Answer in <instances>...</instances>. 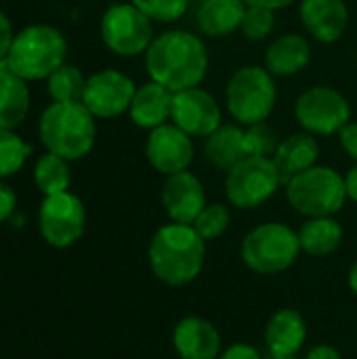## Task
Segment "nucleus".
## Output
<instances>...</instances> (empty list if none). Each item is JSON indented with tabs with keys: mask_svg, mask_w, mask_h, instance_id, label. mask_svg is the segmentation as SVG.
I'll use <instances>...</instances> for the list:
<instances>
[{
	"mask_svg": "<svg viewBox=\"0 0 357 359\" xmlns=\"http://www.w3.org/2000/svg\"><path fill=\"white\" fill-rule=\"evenodd\" d=\"M248 6H265V8H271V11H280V8H286L290 4H295L297 0H244Z\"/></svg>",
	"mask_w": 357,
	"mask_h": 359,
	"instance_id": "4c0bfd02",
	"label": "nucleus"
},
{
	"mask_svg": "<svg viewBox=\"0 0 357 359\" xmlns=\"http://www.w3.org/2000/svg\"><path fill=\"white\" fill-rule=\"evenodd\" d=\"M282 139L276 128H271L267 122H259L244 128V149L246 156H261V158H274L278 151Z\"/></svg>",
	"mask_w": 357,
	"mask_h": 359,
	"instance_id": "c85d7f7f",
	"label": "nucleus"
},
{
	"mask_svg": "<svg viewBox=\"0 0 357 359\" xmlns=\"http://www.w3.org/2000/svg\"><path fill=\"white\" fill-rule=\"evenodd\" d=\"M32 156L29 143L11 128H0V179L15 177Z\"/></svg>",
	"mask_w": 357,
	"mask_h": 359,
	"instance_id": "cd10ccee",
	"label": "nucleus"
},
{
	"mask_svg": "<svg viewBox=\"0 0 357 359\" xmlns=\"http://www.w3.org/2000/svg\"><path fill=\"white\" fill-rule=\"evenodd\" d=\"M219 359H263V355L259 349H255L248 343H236V345H229L227 349H223Z\"/></svg>",
	"mask_w": 357,
	"mask_h": 359,
	"instance_id": "f704fd0d",
	"label": "nucleus"
},
{
	"mask_svg": "<svg viewBox=\"0 0 357 359\" xmlns=\"http://www.w3.org/2000/svg\"><path fill=\"white\" fill-rule=\"evenodd\" d=\"M305 359H341V353L332 345H316L307 351Z\"/></svg>",
	"mask_w": 357,
	"mask_h": 359,
	"instance_id": "e433bc0d",
	"label": "nucleus"
},
{
	"mask_svg": "<svg viewBox=\"0 0 357 359\" xmlns=\"http://www.w3.org/2000/svg\"><path fill=\"white\" fill-rule=\"evenodd\" d=\"M288 204L303 217H335L347 198L345 177L332 166L316 164L286 183Z\"/></svg>",
	"mask_w": 357,
	"mask_h": 359,
	"instance_id": "39448f33",
	"label": "nucleus"
},
{
	"mask_svg": "<svg viewBox=\"0 0 357 359\" xmlns=\"http://www.w3.org/2000/svg\"><path fill=\"white\" fill-rule=\"evenodd\" d=\"M204 156L217 170H229L246 158L244 128L238 124H221L204 139Z\"/></svg>",
	"mask_w": 357,
	"mask_h": 359,
	"instance_id": "b1692460",
	"label": "nucleus"
},
{
	"mask_svg": "<svg viewBox=\"0 0 357 359\" xmlns=\"http://www.w3.org/2000/svg\"><path fill=\"white\" fill-rule=\"evenodd\" d=\"M295 118L305 133L332 137L351 122V105L337 88L316 84L299 95L295 103Z\"/></svg>",
	"mask_w": 357,
	"mask_h": 359,
	"instance_id": "9d476101",
	"label": "nucleus"
},
{
	"mask_svg": "<svg viewBox=\"0 0 357 359\" xmlns=\"http://www.w3.org/2000/svg\"><path fill=\"white\" fill-rule=\"evenodd\" d=\"M339 141L343 151L357 162V122H349L347 126H343V130L339 133Z\"/></svg>",
	"mask_w": 357,
	"mask_h": 359,
	"instance_id": "c9c22d12",
	"label": "nucleus"
},
{
	"mask_svg": "<svg viewBox=\"0 0 357 359\" xmlns=\"http://www.w3.org/2000/svg\"><path fill=\"white\" fill-rule=\"evenodd\" d=\"M246 8L244 0H202L196 11V25L210 38L229 36L240 29Z\"/></svg>",
	"mask_w": 357,
	"mask_h": 359,
	"instance_id": "5701e85b",
	"label": "nucleus"
},
{
	"mask_svg": "<svg viewBox=\"0 0 357 359\" xmlns=\"http://www.w3.org/2000/svg\"><path fill=\"white\" fill-rule=\"evenodd\" d=\"M299 17L307 34L322 42L335 44L349 25V8L345 0H301Z\"/></svg>",
	"mask_w": 357,
	"mask_h": 359,
	"instance_id": "dca6fc26",
	"label": "nucleus"
},
{
	"mask_svg": "<svg viewBox=\"0 0 357 359\" xmlns=\"http://www.w3.org/2000/svg\"><path fill=\"white\" fill-rule=\"evenodd\" d=\"M173 95L166 86L149 80L137 86L133 103L128 107V118L135 126L143 130H154L170 120Z\"/></svg>",
	"mask_w": 357,
	"mask_h": 359,
	"instance_id": "a211bd4d",
	"label": "nucleus"
},
{
	"mask_svg": "<svg viewBox=\"0 0 357 359\" xmlns=\"http://www.w3.org/2000/svg\"><path fill=\"white\" fill-rule=\"evenodd\" d=\"M263 359H297V355H276V353H267Z\"/></svg>",
	"mask_w": 357,
	"mask_h": 359,
	"instance_id": "a19ab883",
	"label": "nucleus"
},
{
	"mask_svg": "<svg viewBox=\"0 0 357 359\" xmlns=\"http://www.w3.org/2000/svg\"><path fill=\"white\" fill-rule=\"evenodd\" d=\"M67 59L65 34L48 23H32L21 27L6 55V65L13 74L27 82L46 80Z\"/></svg>",
	"mask_w": 357,
	"mask_h": 359,
	"instance_id": "20e7f679",
	"label": "nucleus"
},
{
	"mask_svg": "<svg viewBox=\"0 0 357 359\" xmlns=\"http://www.w3.org/2000/svg\"><path fill=\"white\" fill-rule=\"evenodd\" d=\"M135 82L120 69H101L86 78L82 103L101 120H112L128 111L135 97Z\"/></svg>",
	"mask_w": 357,
	"mask_h": 359,
	"instance_id": "f8f14e48",
	"label": "nucleus"
},
{
	"mask_svg": "<svg viewBox=\"0 0 357 359\" xmlns=\"http://www.w3.org/2000/svg\"><path fill=\"white\" fill-rule=\"evenodd\" d=\"M318 158H320V143H318L316 135L305 133V130L282 139L278 151L274 154V162H276V166H278V170L282 175L284 185L292 177H297V175L305 172L307 168L316 166Z\"/></svg>",
	"mask_w": 357,
	"mask_h": 359,
	"instance_id": "4be33fe9",
	"label": "nucleus"
},
{
	"mask_svg": "<svg viewBox=\"0 0 357 359\" xmlns=\"http://www.w3.org/2000/svg\"><path fill=\"white\" fill-rule=\"evenodd\" d=\"M170 122L187 133L191 139H206L223 124V111L219 101L208 90L194 86L173 95Z\"/></svg>",
	"mask_w": 357,
	"mask_h": 359,
	"instance_id": "ddd939ff",
	"label": "nucleus"
},
{
	"mask_svg": "<svg viewBox=\"0 0 357 359\" xmlns=\"http://www.w3.org/2000/svg\"><path fill=\"white\" fill-rule=\"evenodd\" d=\"M280 185H284V181L274 158L246 156L227 170L225 196L231 206L240 210H252L271 200Z\"/></svg>",
	"mask_w": 357,
	"mask_h": 359,
	"instance_id": "6e6552de",
	"label": "nucleus"
},
{
	"mask_svg": "<svg viewBox=\"0 0 357 359\" xmlns=\"http://www.w3.org/2000/svg\"><path fill=\"white\" fill-rule=\"evenodd\" d=\"M34 185L42 196L69 191V185H72L69 162L61 156L44 151L34 164Z\"/></svg>",
	"mask_w": 357,
	"mask_h": 359,
	"instance_id": "a878e982",
	"label": "nucleus"
},
{
	"mask_svg": "<svg viewBox=\"0 0 357 359\" xmlns=\"http://www.w3.org/2000/svg\"><path fill=\"white\" fill-rule=\"evenodd\" d=\"M15 210H17V194L4 179H0V225L11 221Z\"/></svg>",
	"mask_w": 357,
	"mask_h": 359,
	"instance_id": "473e14b6",
	"label": "nucleus"
},
{
	"mask_svg": "<svg viewBox=\"0 0 357 359\" xmlns=\"http://www.w3.org/2000/svg\"><path fill=\"white\" fill-rule=\"evenodd\" d=\"M145 69L149 80L166 86L170 93L200 86L208 74L206 44L187 29L162 32L145 50Z\"/></svg>",
	"mask_w": 357,
	"mask_h": 359,
	"instance_id": "f257e3e1",
	"label": "nucleus"
},
{
	"mask_svg": "<svg viewBox=\"0 0 357 359\" xmlns=\"http://www.w3.org/2000/svg\"><path fill=\"white\" fill-rule=\"evenodd\" d=\"M229 223H231V215L223 204H206L191 225L204 242H210L221 238L229 229Z\"/></svg>",
	"mask_w": 357,
	"mask_h": 359,
	"instance_id": "c756f323",
	"label": "nucleus"
},
{
	"mask_svg": "<svg viewBox=\"0 0 357 359\" xmlns=\"http://www.w3.org/2000/svg\"><path fill=\"white\" fill-rule=\"evenodd\" d=\"M32 107V90L27 80L11 72L6 61H0V128L17 130Z\"/></svg>",
	"mask_w": 357,
	"mask_h": 359,
	"instance_id": "412c9836",
	"label": "nucleus"
},
{
	"mask_svg": "<svg viewBox=\"0 0 357 359\" xmlns=\"http://www.w3.org/2000/svg\"><path fill=\"white\" fill-rule=\"evenodd\" d=\"M206 259V242L194 225L166 223L149 240L147 261L151 273L166 286H185L194 282Z\"/></svg>",
	"mask_w": 357,
	"mask_h": 359,
	"instance_id": "f03ea898",
	"label": "nucleus"
},
{
	"mask_svg": "<svg viewBox=\"0 0 357 359\" xmlns=\"http://www.w3.org/2000/svg\"><path fill=\"white\" fill-rule=\"evenodd\" d=\"M299 233L284 223H261L250 229L242 240V261L244 265L261 276L282 273L295 265L301 255Z\"/></svg>",
	"mask_w": 357,
	"mask_h": 359,
	"instance_id": "0eeeda50",
	"label": "nucleus"
},
{
	"mask_svg": "<svg viewBox=\"0 0 357 359\" xmlns=\"http://www.w3.org/2000/svg\"><path fill=\"white\" fill-rule=\"evenodd\" d=\"M84 86V74L72 63H63L46 78V93L53 101H82Z\"/></svg>",
	"mask_w": 357,
	"mask_h": 359,
	"instance_id": "bb28decb",
	"label": "nucleus"
},
{
	"mask_svg": "<svg viewBox=\"0 0 357 359\" xmlns=\"http://www.w3.org/2000/svg\"><path fill=\"white\" fill-rule=\"evenodd\" d=\"M307 339V322L295 309H278L265 326V349L276 355H297Z\"/></svg>",
	"mask_w": 357,
	"mask_h": 359,
	"instance_id": "6ab92c4d",
	"label": "nucleus"
},
{
	"mask_svg": "<svg viewBox=\"0 0 357 359\" xmlns=\"http://www.w3.org/2000/svg\"><path fill=\"white\" fill-rule=\"evenodd\" d=\"M162 206L173 223L191 225L206 206L202 181L189 170L166 177L162 185Z\"/></svg>",
	"mask_w": 357,
	"mask_h": 359,
	"instance_id": "2eb2a0df",
	"label": "nucleus"
},
{
	"mask_svg": "<svg viewBox=\"0 0 357 359\" xmlns=\"http://www.w3.org/2000/svg\"><path fill=\"white\" fill-rule=\"evenodd\" d=\"M99 34L107 50L118 57L145 55L154 36V21L133 2H116L105 8Z\"/></svg>",
	"mask_w": 357,
	"mask_h": 359,
	"instance_id": "1a4fd4ad",
	"label": "nucleus"
},
{
	"mask_svg": "<svg viewBox=\"0 0 357 359\" xmlns=\"http://www.w3.org/2000/svg\"><path fill=\"white\" fill-rule=\"evenodd\" d=\"M276 80L261 65H244L236 69L225 86L227 111L242 126L267 122L276 107Z\"/></svg>",
	"mask_w": 357,
	"mask_h": 359,
	"instance_id": "423d86ee",
	"label": "nucleus"
},
{
	"mask_svg": "<svg viewBox=\"0 0 357 359\" xmlns=\"http://www.w3.org/2000/svg\"><path fill=\"white\" fill-rule=\"evenodd\" d=\"M154 23H173L187 11V0H130Z\"/></svg>",
	"mask_w": 357,
	"mask_h": 359,
	"instance_id": "2f4dec72",
	"label": "nucleus"
},
{
	"mask_svg": "<svg viewBox=\"0 0 357 359\" xmlns=\"http://www.w3.org/2000/svg\"><path fill=\"white\" fill-rule=\"evenodd\" d=\"M86 229V208L82 200L72 194L44 196L38 208V231L53 248L74 246Z\"/></svg>",
	"mask_w": 357,
	"mask_h": 359,
	"instance_id": "9b49d317",
	"label": "nucleus"
},
{
	"mask_svg": "<svg viewBox=\"0 0 357 359\" xmlns=\"http://www.w3.org/2000/svg\"><path fill=\"white\" fill-rule=\"evenodd\" d=\"M15 29H13V23H11V17L0 8V61L6 59L8 50H11V44H13V38H15Z\"/></svg>",
	"mask_w": 357,
	"mask_h": 359,
	"instance_id": "72a5a7b5",
	"label": "nucleus"
},
{
	"mask_svg": "<svg viewBox=\"0 0 357 359\" xmlns=\"http://www.w3.org/2000/svg\"><path fill=\"white\" fill-rule=\"evenodd\" d=\"M297 233H299L301 250L311 257H328L343 242V227L335 217L307 219Z\"/></svg>",
	"mask_w": 357,
	"mask_h": 359,
	"instance_id": "393cba45",
	"label": "nucleus"
},
{
	"mask_svg": "<svg viewBox=\"0 0 357 359\" xmlns=\"http://www.w3.org/2000/svg\"><path fill=\"white\" fill-rule=\"evenodd\" d=\"M274 27H276V11L265 8V6H248L240 25L244 38L250 42L267 40Z\"/></svg>",
	"mask_w": 357,
	"mask_h": 359,
	"instance_id": "7c9ffc66",
	"label": "nucleus"
},
{
	"mask_svg": "<svg viewBox=\"0 0 357 359\" xmlns=\"http://www.w3.org/2000/svg\"><path fill=\"white\" fill-rule=\"evenodd\" d=\"M194 156L196 149L191 137L173 122L149 130L145 139V158L151 168L164 177L187 170L194 162Z\"/></svg>",
	"mask_w": 357,
	"mask_h": 359,
	"instance_id": "4468645a",
	"label": "nucleus"
},
{
	"mask_svg": "<svg viewBox=\"0 0 357 359\" xmlns=\"http://www.w3.org/2000/svg\"><path fill=\"white\" fill-rule=\"evenodd\" d=\"M221 334L204 318L187 316L173 330V347L181 359H219Z\"/></svg>",
	"mask_w": 357,
	"mask_h": 359,
	"instance_id": "f3484780",
	"label": "nucleus"
},
{
	"mask_svg": "<svg viewBox=\"0 0 357 359\" xmlns=\"http://www.w3.org/2000/svg\"><path fill=\"white\" fill-rule=\"evenodd\" d=\"M345 187H347V198L357 202V164L345 175Z\"/></svg>",
	"mask_w": 357,
	"mask_h": 359,
	"instance_id": "58836bf2",
	"label": "nucleus"
},
{
	"mask_svg": "<svg viewBox=\"0 0 357 359\" xmlns=\"http://www.w3.org/2000/svg\"><path fill=\"white\" fill-rule=\"evenodd\" d=\"M311 61V44L305 36L290 32L278 36L265 50V69L271 76H295Z\"/></svg>",
	"mask_w": 357,
	"mask_h": 359,
	"instance_id": "aec40b11",
	"label": "nucleus"
},
{
	"mask_svg": "<svg viewBox=\"0 0 357 359\" xmlns=\"http://www.w3.org/2000/svg\"><path fill=\"white\" fill-rule=\"evenodd\" d=\"M347 282H349V288H351V292L357 297V261L351 265V269H349V276H347Z\"/></svg>",
	"mask_w": 357,
	"mask_h": 359,
	"instance_id": "ea45409f",
	"label": "nucleus"
},
{
	"mask_svg": "<svg viewBox=\"0 0 357 359\" xmlns=\"http://www.w3.org/2000/svg\"><path fill=\"white\" fill-rule=\"evenodd\" d=\"M97 118L82 101H50L38 118L42 147L67 162L86 158L97 141Z\"/></svg>",
	"mask_w": 357,
	"mask_h": 359,
	"instance_id": "7ed1b4c3",
	"label": "nucleus"
}]
</instances>
